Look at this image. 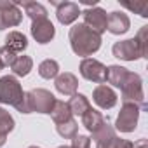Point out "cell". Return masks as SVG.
<instances>
[{
    "label": "cell",
    "mask_w": 148,
    "mask_h": 148,
    "mask_svg": "<svg viewBox=\"0 0 148 148\" xmlns=\"http://www.w3.org/2000/svg\"><path fill=\"white\" fill-rule=\"evenodd\" d=\"M124 7L138 12L141 18H146L148 16V2H145V0H141V2H134V4H124Z\"/></svg>",
    "instance_id": "484cf974"
},
{
    "label": "cell",
    "mask_w": 148,
    "mask_h": 148,
    "mask_svg": "<svg viewBox=\"0 0 148 148\" xmlns=\"http://www.w3.org/2000/svg\"><path fill=\"white\" fill-rule=\"evenodd\" d=\"M70 148H91V138L77 134L75 138L71 139V146Z\"/></svg>",
    "instance_id": "4316f807"
},
{
    "label": "cell",
    "mask_w": 148,
    "mask_h": 148,
    "mask_svg": "<svg viewBox=\"0 0 148 148\" xmlns=\"http://www.w3.org/2000/svg\"><path fill=\"white\" fill-rule=\"evenodd\" d=\"M11 68H12V71H14V75H18V77H26L28 73L32 71V68H33V59H32L30 56H18Z\"/></svg>",
    "instance_id": "44dd1931"
},
{
    "label": "cell",
    "mask_w": 148,
    "mask_h": 148,
    "mask_svg": "<svg viewBox=\"0 0 148 148\" xmlns=\"http://www.w3.org/2000/svg\"><path fill=\"white\" fill-rule=\"evenodd\" d=\"M106 80L122 91V101L124 103H134L139 106V110H146L145 103V92H143V80L138 73L129 71L124 66L112 64L108 66V77Z\"/></svg>",
    "instance_id": "6da1fadb"
},
{
    "label": "cell",
    "mask_w": 148,
    "mask_h": 148,
    "mask_svg": "<svg viewBox=\"0 0 148 148\" xmlns=\"http://www.w3.org/2000/svg\"><path fill=\"white\" fill-rule=\"evenodd\" d=\"M5 47H9L12 52L18 54V52H23L28 47V40L21 32H11L5 37Z\"/></svg>",
    "instance_id": "ac0fdd59"
},
{
    "label": "cell",
    "mask_w": 148,
    "mask_h": 148,
    "mask_svg": "<svg viewBox=\"0 0 148 148\" xmlns=\"http://www.w3.org/2000/svg\"><path fill=\"white\" fill-rule=\"evenodd\" d=\"M16 58H18V54L16 52H12L9 47H0V63H2V66L5 68V66H12V63L16 61Z\"/></svg>",
    "instance_id": "d4e9b609"
},
{
    "label": "cell",
    "mask_w": 148,
    "mask_h": 148,
    "mask_svg": "<svg viewBox=\"0 0 148 148\" xmlns=\"http://www.w3.org/2000/svg\"><path fill=\"white\" fill-rule=\"evenodd\" d=\"M32 37L38 42V44H47L54 38L56 35V28L54 25L45 18V19H37V21H32Z\"/></svg>",
    "instance_id": "8fae6325"
},
{
    "label": "cell",
    "mask_w": 148,
    "mask_h": 148,
    "mask_svg": "<svg viewBox=\"0 0 148 148\" xmlns=\"http://www.w3.org/2000/svg\"><path fill=\"white\" fill-rule=\"evenodd\" d=\"M59 148H70V146H59Z\"/></svg>",
    "instance_id": "4dcf8cb0"
},
{
    "label": "cell",
    "mask_w": 148,
    "mask_h": 148,
    "mask_svg": "<svg viewBox=\"0 0 148 148\" xmlns=\"http://www.w3.org/2000/svg\"><path fill=\"white\" fill-rule=\"evenodd\" d=\"M112 52L115 58L124 61H136L139 58H148V26H143L134 38L115 42Z\"/></svg>",
    "instance_id": "3957f363"
},
{
    "label": "cell",
    "mask_w": 148,
    "mask_h": 148,
    "mask_svg": "<svg viewBox=\"0 0 148 148\" xmlns=\"http://www.w3.org/2000/svg\"><path fill=\"white\" fill-rule=\"evenodd\" d=\"M51 117H52V120H54L56 125H58V124H63V122H66V120H70V119H73L68 103L58 101V99H56V103H54V108H52V112H51Z\"/></svg>",
    "instance_id": "ffe728a7"
},
{
    "label": "cell",
    "mask_w": 148,
    "mask_h": 148,
    "mask_svg": "<svg viewBox=\"0 0 148 148\" xmlns=\"http://www.w3.org/2000/svg\"><path fill=\"white\" fill-rule=\"evenodd\" d=\"M52 5L58 7L56 11V18L61 25H71L73 21H77L80 16V9L79 4H73V2H51Z\"/></svg>",
    "instance_id": "7c38bea8"
},
{
    "label": "cell",
    "mask_w": 148,
    "mask_h": 148,
    "mask_svg": "<svg viewBox=\"0 0 148 148\" xmlns=\"http://www.w3.org/2000/svg\"><path fill=\"white\" fill-rule=\"evenodd\" d=\"M2 68H4V66H2V63H0V70H2Z\"/></svg>",
    "instance_id": "1f68e13d"
},
{
    "label": "cell",
    "mask_w": 148,
    "mask_h": 148,
    "mask_svg": "<svg viewBox=\"0 0 148 148\" xmlns=\"http://www.w3.org/2000/svg\"><path fill=\"white\" fill-rule=\"evenodd\" d=\"M139 106L134 103H124L120 108V113L117 117L115 127L120 132H132L138 125V119H139Z\"/></svg>",
    "instance_id": "ba28073f"
},
{
    "label": "cell",
    "mask_w": 148,
    "mask_h": 148,
    "mask_svg": "<svg viewBox=\"0 0 148 148\" xmlns=\"http://www.w3.org/2000/svg\"><path fill=\"white\" fill-rule=\"evenodd\" d=\"M80 75L89 80V82H96V84H105L106 77H108V68L99 63L98 59L92 58H84L80 63Z\"/></svg>",
    "instance_id": "52a82bcc"
},
{
    "label": "cell",
    "mask_w": 148,
    "mask_h": 148,
    "mask_svg": "<svg viewBox=\"0 0 148 148\" xmlns=\"http://www.w3.org/2000/svg\"><path fill=\"white\" fill-rule=\"evenodd\" d=\"M14 125H16V122H14L12 115H11L7 110L0 108V132L7 136V134L14 129Z\"/></svg>",
    "instance_id": "cb8c5ba5"
},
{
    "label": "cell",
    "mask_w": 148,
    "mask_h": 148,
    "mask_svg": "<svg viewBox=\"0 0 148 148\" xmlns=\"http://www.w3.org/2000/svg\"><path fill=\"white\" fill-rule=\"evenodd\" d=\"M0 103L11 105L18 112L26 113V99L25 91L19 84V80L12 75H5L0 79Z\"/></svg>",
    "instance_id": "277c9868"
},
{
    "label": "cell",
    "mask_w": 148,
    "mask_h": 148,
    "mask_svg": "<svg viewBox=\"0 0 148 148\" xmlns=\"http://www.w3.org/2000/svg\"><path fill=\"white\" fill-rule=\"evenodd\" d=\"M92 99L103 110H110V108H113L117 105V94H115V91L112 87L105 86V84H99L92 91Z\"/></svg>",
    "instance_id": "4fadbf2b"
},
{
    "label": "cell",
    "mask_w": 148,
    "mask_h": 148,
    "mask_svg": "<svg viewBox=\"0 0 148 148\" xmlns=\"http://www.w3.org/2000/svg\"><path fill=\"white\" fill-rule=\"evenodd\" d=\"M54 86L58 89V92L64 94V96H73L77 94V87H79V80L77 77L70 71H64V73H59L54 80Z\"/></svg>",
    "instance_id": "5bb4252c"
},
{
    "label": "cell",
    "mask_w": 148,
    "mask_h": 148,
    "mask_svg": "<svg viewBox=\"0 0 148 148\" xmlns=\"http://www.w3.org/2000/svg\"><path fill=\"white\" fill-rule=\"evenodd\" d=\"M92 139L96 143V148H132V143L119 138L115 134V129L108 122L98 132L92 134Z\"/></svg>",
    "instance_id": "8992f818"
},
{
    "label": "cell",
    "mask_w": 148,
    "mask_h": 148,
    "mask_svg": "<svg viewBox=\"0 0 148 148\" xmlns=\"http://www.w3.org/2000/svg\"><path fill=\"white\" fill-rule=\"evenodd\" d=\"M25 99H26V113H47L51 115L56 98L51 91L47 89H33L25 92Z\"/></svg>",
    "instance_id": "5b68a950"
},
{
    "label": "cell",
    "mask_w": 148,
    "mask_h": 148,
    "mask_svg": "<svg viewBox=\"0 0 148 148\" xmlns=\"http://www.w3.org/2000/svg\"><path fill=\"white\" fill-rule=\"evenodd\" d=\"M56 131H58V134H59L61 138H64V139H73V138L79 134V124H77L75 119H70V120H66V122H63V124H58V125H56Z\"/></svg>",
    "instance_id": "603a6c76"
},
{
    "label": "cell",
    "mask_w": 148,
    "mask_h": 148,
    "mask_svg": "<svg viewBox=\"0 0 148 148\" xmlns=\"http://www.w3.org/2000/svg\"><path fill=\"white\" fill-rule=\"evenodd\" d=\"M82 125L89 131V132H98L106 122H108V119H105L103 115H101V112H98V110H94V108H91V110H87L82 117Z\"/></svg>",
    "instance_id": "2e32d148"
},
{
    "label": "cell",
    "mask_w": 148,
    "mask_h": 148,
    "mask_svg": "<svg viewBox=\"0 0 148 148\" xmlns=\"http://www.w3.org/2000/svg\"><path fill=\"white\" fill-rule=\"evenodd\" d=\"M58 73H59V64L56 59H44L40 64H38V75L42 79H56L58 77Z\"/></svg>",
    "instance_id": "7402d4cb"
},
{
    "label": "cell",
    "mask_w": 148,
    "mask_h": 148,
    "mask_svg": "<svg viewBox=\"0 0 148 148\" xmlns=\"http://www.w3.org/2000/svg\"><path fill=\"white\" fill-rule=\"evenodd\" d=\"M18 5H21L26 12V16L32 18V21H37V19H45L47 18V9L38 4V2H16Z\"/></svg>",
    "instance_id": "d6986e66"
},
{
    "label": "cell",
    "mask_w": 148,
    "mask_h": 148,
    "mask_svg": "<svg viewBox=\"0 0 148 148\" xmlns=\"http://www.w3.org/2000/svg\"><path fill=\"white\" fill-rule=\"evenodd\" d=\"M5 141H7V136L0 132V146H4V145H5Z\"/></svg>",
    "instance_id": "f1b7e54d"
},
{
    "label": "cell",
    "mask_w": 148,
    "mask_h": 148,
    "mask_svg": "<svg viewBox=\"0 0 148 148\" xmlns=\"http://www.w3.org/2000/svg\"><path fill=\"white\" fill-rule=\"evenodd\" d=\"M131 21L127 18V14L120 12V11H113L108 14V21H106V30L113 35H122L129 30Z\"/></svg>",
    "instance_id": "9a60e30c"
},
{
    "label": "cell",
    "mask_w": 148,
    "mask_h": 148,
    "mask_svg": "<svg viewBox=\"0 0 148 148\" xmlns=\"http://www.w3.org/2000/svg\"><path fill=\"white\" fill-rule=\"evenodd\" d=\"M68 106H70L71 115H79V117H82L87 110L92 108L91 103H89V99L84 94H73L70 98V101H68Z\"/></svg>",
    "instance_id": "e0dca14e"
},
{
    "label": "cell",
    "mask_w": 148,
    "mask_h": 148,
    "mask_svg": "<svg viewBox=\"0 0 148 148\" xmlns=\"http://www.w3.org/2000/svg\"><path fill=\"white\" fill-rule=\"evenodd\" d=\"M28 148H40V146H28Z\"/></svg>",
    "instance_id": "f546056e"
},
{
    "label": "cell",
    "mask_w": 148,
    "mask_h": 148,
    "mask_svg": "<svg viewBox=\"0 0 148 148\" xmlns=\"http://www.w3.org/2000/svg\"><path fill=\"white\" fill-rule=\"evenodd\" d=\"M68 38H70L71 51L77 56H82V58H87V56L98 52L99 47H101V35L92 32L84 23L71 26L70 33H68Z\"/></svg>",
    "instance_id": "7a4b0ae2"
},
{
    "label": "cell",
    "mask_w": 148,
    "mask_h": 148,
    "mask_svg": "<svg viewBox=\"0 0 148 148\" xmlns=\"http://www.w3.org/2000/svg\"><path fill=\"white\" fill-rule=\"evenodd\" d=\"M23 21V12L19 5L11 0H0V30L18 26Z\"/></svg>",
    "instance_id": "9c48e42d"
},
{
    "label": "cell",
    "mask_w": 148,
    "mask_h": 148,
    "mask_svg": "<svg viewBox=\"0 0 148 148\" xmlns=\"http://www.w3.org/2000/svg\"><path fill=\"white\" fill-rule=\"evenodd\" d=\"M132 148H148V141L146 139H139L138 143H132Z\"/></svg>",
    "instance_id": "83f0119b"
},
{
    "label": "cell",
    "mask_w": 148,
    "mask_h": 148,
    "mask_svg": "<svg viewBox=\"0 0 148 148\" xmlns=\"http://www.w3.org/2000/svg\"><path fill=\"white\" fill-rule=\"evenodd\" d=\"M80 14H84V25L89 26L92 32H96L98 35L106 32V21H108L106 11H103L101 7H89Z\"/></svg>",
    "instance_id": "30bf717a"
}]
</instances>
